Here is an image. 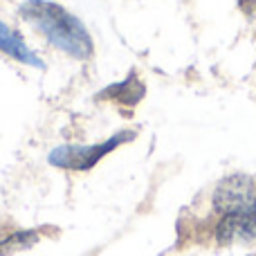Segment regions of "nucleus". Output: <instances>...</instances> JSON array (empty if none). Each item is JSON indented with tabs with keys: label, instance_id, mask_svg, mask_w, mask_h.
Segmentation results:
<instances>
[{
	"label": "nucleus",
	"instance_id": "423d86ee",
	"mask_svg": "<svg viewBox=\"0 0 256 256\" xmlns=\"http://www.w3.org/2000/svg\"><path fill=\"white\" fill-rule=\"evenodd\" d=\"M38 240V234L34 230H25V232H16V234L7 236L4 240H0V256H12L16 252L32 248Z\"/></svg>",
	"mask_w": 256,
	"mask_h": 256
},
{
	"label": "nucleus",
	"instance_id": "f257e3e1",
	"mask_svg": "<svg viewBox=\"0 0 256 256\" xmlns=\"http://www.w3.org/2000/svg\"><path fill=\"white\" fill-rule=\"evenodd\" d=\"M20 16L68 56L79 61L92 56L94 45L86 25L61 4L48 0H25L20 4Z\"/></svg>",
	"mask_w": 256,
	"mask_h": 256
},
{
	"label": "nucleus",
	"instance_id": "39448f33",
	"mask_svg": "<svg viewBox=\"0 0 256 256\" xmlns=\"http://www.w3.org/2000/svg\"><path fill=\"white\" fill-rule=\"evenodd\" d=\"M0 52H4L7 56L16 58V61L25 63V66H32V68H38V70H45V61L25 43L18 32H14L9 25H4L0 20Z\"/></svg>",
	"mask_w": 256,
	"mask_h": 256
},
{
	"label": "nucleus",
	"instance_id": "7ed1b4c3",
	"mask_svg": "<svg viewBox=\"0 0 256 256\" xmlns=\"http://www.w3.org/2000/svg\"><path fill=\"white\" fill-rule=\"evenodd\" d=\"M214 212L218 216L227 214H240L256 207V182L250 176H230L220 180L212 196Z\"/></svg>",
	"mask_w": 256,
	"mask_h": 256
},
{
	"label": "nucleus",
	"instance_id": "f03ea898",
	"mask_svg": "<svg viewBox=\"0 0 256 256\" xmlns=\"http://www.w3.org/2000/svg\"><path fill=\"white\" fill-rule=\"evenodd\" d=\"M135 140V130H120L115 135H110L108 140L97 142V144H66L56 146L52 153L48 155L50 164L66 171H90L92 166H97L106 155H110L115 148H120L122 144Z\"/></svg>",
	"mask_w": 256,
	"mask_h": 256
},
{
	"label": "nucleus",
	"instance_id": "20e7f679",
	"mask_svg": "<svg viewBox=\"0 0 256 256\" xmlns=\"http://www.w3.org/2000/svg\"><path fill=\"white\" fill-rule=\"evenodd\" d=\"M144 94H146L144 81H142L135 72H130L124 81L112 84V86H108L106 90H102V92L97 94V99L99 102H110L120 108H135L137 104L144 99Z\"/></svg>",
	"mask_w": 256,
	"mask_h": 256
}]
</instances>
